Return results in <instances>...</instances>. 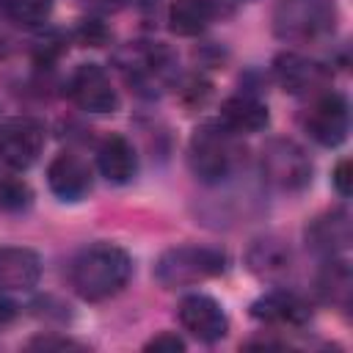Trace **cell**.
Returning <instances> with one entry per match:
<instances>
[{
	"instance_id": "6da1fadb",
	"label": "cell",
	"mask_w": 353,
	"mask_h": 353,
	"mask_svg": "<svg viewBox=\"0 0 353 353\" xmlns=\"http://www.w3.org/2000/svg\"><path fill=\"white\" fill-rule=\"evenodd\" d=\"M132 273V259L121 245L94 243L72 262V287L83 301H105L124 290Z\"/></svg>"
},
{
	"instance_id": "7a4b0ae2",
	"label": "cell",
	"mask_w": 353,
	"mask_h": 353,
	"mask_svg": "<svg viewBox=\"0 0 353 353\" xmlns=\"http://www.w3.org/2000/svg\"><path fill=\"white\" fill-rule=\"evenodd\" d=\"M226 256L218 248L207 245H176L157 256L154 262V279L165 290L201 284L218 273H223Z\"/></svg>"
},
{
	"instance_id": "3957f363",
	"label": "cell",
	"mask_w": 353,
	"mask_h": 353,
	"mask_svg": "<svg viewBox=\"0 0 353 353\" xmlns=\"http://www.w3.org/2000/svg\"><path fill=\"white\" fill-rule=\"evenodd\" d=\"M334 0H279L273 28L287 41H317L334 33Z\"/></svg>"
},
{
	"instance_id": "277c9868",
	"label": "cell",
	"mask_w": 353,
	"mask_h": 353,
	"mask_svg": "<svg viewBox=\"0 0 353 353\" xmlns=\"http://www.w3.org/2000/svg\"><path fill=\"white\" fill-rule=\"evenodd\" d=\"M229 130L221 124H204L193 132L190 146H188V160L196 174V179L212 185L229 176L234 165V146L229 141Z\"/></svg>"
},
{
	"instance_id": "5b68a950",
	"label": "cell",
	"mask_w": 353,
	"mask_h": 353,
	"mask_svg": "<svg viewBox=\"0 0 353 353\" xmlns=\"http://www.w3.org/2000/svg\"><path fill=\"white\" fill-rule=\"evenodd\" d=\"M262 174L265 179L279 190H301L312 179V163L309 154L287 138H276L262 149Z\"/></svg>"
},
{
	"instance_id": "8992f818",
	"label": "cell",
	"mask_w": 353,
	"mask_h": 353,
	"mask_svg": "<svg viewBox=\"0 0 353 353\" xmlns=\"http://www.w3.org/2000/svg\"><path fill=\"white\" fill-rule=\"evenodd\" d=\"M44 141V127L36 119H11L0 127V160L17 171H25L39 160Z\"/></svg>"
},
{
	"instance_id": "52a82bcc",
	"label": "cell",
	"mask_w": 353,
	"mask_h": 353,
	"mask_svg": "<svg viewBox=\"0 0 353 353\" xmlns=\"http://www.w3.org/2000/svg\"><path fill=\"white\" fill-rule=\"evenodd\" d=\"M69 97L80 110L88 113H113L119 108V94L110 85V77L97 63H80L69 77Z\"/></svg>"
},
{
	"instance_id": "ba28073f",
	"label": "cell",
	"mask_w": 353,
	"mask_h": 353,
	"mask_svg": "<svg viewBox=\"0 0 353 353\" xmlns=\"http://www.w3.org/2000/svg\"><path fill=\"white\" fill-rule=\"evenodd\" d=\"M306 130L320 146H339L350 130V110L345 97L323 94L306 116Z\"/></svg>"
},
{
	"instance_id": "9c48e42d",
	"label": "cell",
	"mask_w": 353,
	"mask_h": 353,
	"mask_svg": "<svg viewBox=\"0 0 353 353\" xmlns=\"http://www.w3.org/2000/svg\"><path fill=\"white\" fill-rule=\"evenodd\" d=\"M276 77H279L284 91H290L295 97H309V94H317L328 85L331 72L320 61H312L306 55L281 52L276 58Z\"/></svg>"
},
{
	"instance_id": "30bf717a",
	"label": "cell",
	"mask_w": 353,
	"mask_h": 353,
	"mask_svg": "<svg viewBox=\"0 0 353 353\" xmlns=\"http://www.w3.org/2000/svg\"><path fill=\"white\" fill-rule=\"evenodd\" d=\"M179 323L201 342H218L229 331V320L221 303L210 295H188L179 303Z\"/></svg>"
},
{
	"instance_id": "8fae6325",
	"label": "cell",
	"mask_w": 353,
	"mask_h": 353,
	"mask_svg": "<svg viewBox=\"0 0 353 353\" xmlns=\"http://www.w3.org/2000/svg\"><path fill=\"white\" fill-rule=\"evenodd\" d=\"M47 185L63 201H80L91 190V168L77 154H58L47 165Z\"/></svg>"
},
{
	"instance_id": "7c38bea8",
	"label": "cell",
	"mask_w": 353,
	"mask_h": 353,
	"mask_svg": "<svg viewBox=\"0 0 353 353\" xmlns=\"http://www.w3.org/2000/svg\"><path fill=\"white\" fill-rule=\"evenodd\" d=\"M251 314L256 320H265L273 325H303V323H309L312 309L301 295L276 290V292H268L259 301H254Z\"/></svg>"
},
{
	"instance_id": "4fadbf2b",
	"label": "cell",
	"mask_w": 353,
	"mask_h": 353,
	"mask_svg": "<svg viewBox=\"0 0 353 353\" xmlns=\"http://www.w3.org/2000/svg\"><path fill=\"white\" fill-rule=\"evenodd\" d=\"M268 121H270L268 105L259 102L256 97L237 94V97L223 99V105H221V127L229 130L232 135H251V132H259V130L268 127Z\"/></svg>"
},
{
	"instance_id": "5bb4252c",
	"label": "cell",
	"mask_w": 353,
	"mask_h": 353,
	"mask_svg": "<svg viewBox=\"0 0 353 353\" xmlns=\"http://www.w3.org/2000/svg\"><path fill=\"white\" fill-rule=\"evenodd\" d=\"M41 276V259L36 251L22 245L0 248V287L3 290H30Z\"/></svg>"
},
{
	"instance_id": "9a60e30c",
	"label": "cell",
	"mask_w": 353,
	"mask_h": 353,
	"mask_svg": "<svg viewBox=\"0 0 353 353\" xmlns=\"http://www.w3.org/2000/svg\"><path fill=\"white\" fill-rule=\"evenodd\" d=\"M97 165L102 171V176L113 185H124L135 176L138 171V157H135V149L127 138L121 135H110L102 141L99 152H97Z\"/></svg>"
},
{
	"instance_id": "2e32d148",
	"label": "cell",
	"mask_w": 353,
	"mask_h": 353,
	"mask_svg": "<svg viewBox=\"0 0 353 353\" xmlns=\"http://www.w3.org/2000/svg\"><path fill=\"white\" fill-rule=\"evenodd\" d=\"M306 243L320 254H336L350 245V218L345 210L325 212L306 226Z\"/></svg>"
},
{
	"instance_id": "e0dca14e",
	"label": "cell",
	"mask_w": 353,
	"mask_h": 353,
	"mask_svg": "<svg viewBox=\"0 0 353 353\" xmlns=\"http://www.w3.org/2000/svg\"><path fill=\"white\" fill-rule=\"evenodd\" d=\"M248 268L262 279H281L292 268L290 245L279 237H259L248 248Z\"/></svg>"
},
{
	"instance_id": "ac0fdd59",
	"label": "cell",
	"mask_w": 353,
	"mask_h": 353,
	"mask_svg": "<svg viewBox=\"0 0 353 353\" xmlns=\"http://www.w3.org/2000/svg\"><path fill=\"white\" fill-rule=\"evenodd\" d=\"M212 22V6L207 0H174L168 8V28L176 36H199Z\"/></svg>"
},
{
	"instance_id": "d6986e66",
	"label": "cell",
	"mask_w": 353,
	"mask_h": 353,
	"mask_svg": "<svg viewBox=\"0 0 353 353\" xmlns=\"http://www.w3.org/2000/svg\"><path fill=\"white\" fill-rule=\"evenodd\" d=\"M317 287H320L323 301L336 303V306H347L350 303V287H353L347 262H328L323 276H320V281H317Z\"/></svg>"
},
{
	"instance_id": "ffe728a7",
	"label": "cell",
	"mask_w": 353,
	"mask_h": 353,
	"mask_svg": "<svg viewBox=\"0 0 353 353\" xmlns=\"http://www.w3.org/2000/svg\"><path fill=\"white\" fill-rule=\"evenodd\" d=\"M6 11L17 25L33 28V25H41L50 17L52 0H6Z\"/></svg>"
},
{
	"instance_id": "44dd1931",
	"label": "cell",
	"mask_w": 353,
	"mask_h": 353,
	"mask_svg": "<svg viewBox=\"0 0 353 353\" xmlns=\"http://www.w3.org/2000/svg\"><path fill=\"white\" fill-rule=\"evenodd\" d=\"M33 193L28 188V182L22 179H14V176H6L0 179V207L8 210V212H19L30 204Z\"/></svg>"
},
{
	"instance_id": "7402d4cb",
	"label": "cell",
	"mask_w": 353,
	"mask_h": 353,
	"mask_svg": "<svg viewBox=\"0 0 353 353\" xmlns=\"http://www.w3.org/2000/svg\"><path fill=\"white\" fill-rule=\"evenodd\" d=\"M146 350H157V353H176V350H185V342H182L176 334L163 331V334H157L154 339H149V342H146Z\"/></svg>"
},
{
	"instance_id": "603a6c76",
	"label": "cell",
	"mask_w": 353,
	"mask_h": 353,
	"mask_svg": "<svg viewBox=\"0 0 353 353\" xmlns=\"http://www.w3.org/2000/svg\"><path fill=\"white\" fill-rule=\"evenodd\" d=\"M334 188L342 196H350V190H353V168H350V160H339L336 163V168H334Z\"/></svg>"
},
{
	"instance_id": "cb8c5ba5",
	"label": "cell",
	"mask_w": 353,
	"mask_h": 353,
	"mask_svg": "<svg viewBox=\"0 0 353 353\" xmlns=\"http://www.w3.org/2000/svg\"><path fill=\"white\" fill-rule=\"evenodd\" d=\"M30 347H41V350H52V347H58V350H83V345L74 342V339H52V336H39V339L30 342Z\"/></svg>"
},
{
	"instance_id": "d4e9b609",
	"label": "cell",
	"mask_w": 353,
	"mask_h": 353,
	"mask_svg": "<svg viewBox=\"0 0 353 353\" xmlns=\"http://www.w3.org/2000/svg\"><path fill=\"white\" fill-rule=\"evenodd\" d=\"M11 314H14V306H11L8 301H3V298H0V323H3V320H8Z\"/></svg>"
}]
</instances>
